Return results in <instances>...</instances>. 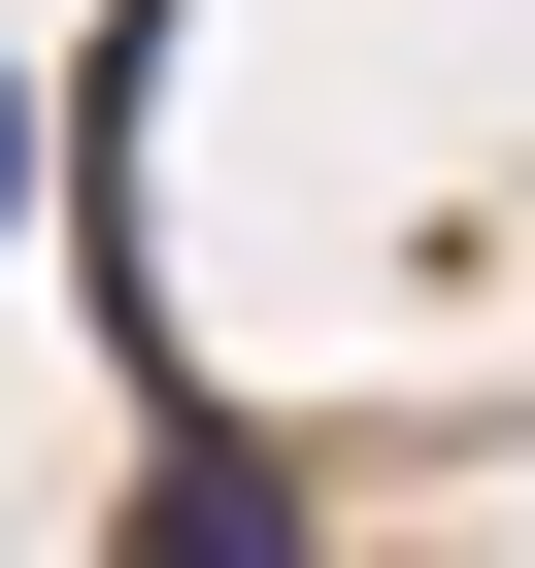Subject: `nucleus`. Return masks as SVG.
Segmentation results:
<instances>
[{"label": "nucleus", "instance_id": "nucleus-1", "mask_svg": "<svg viewBox=\"0 0 535 568\" xmlns=\"http://www.w3.org/2000/svg\"><path fill=\"white\" fill-rule=\"evenodd\" d=\"M0 234H34V34H0Z\"/></svg>", "mask_w": 535, "mask_h": 568}]
</instances>
